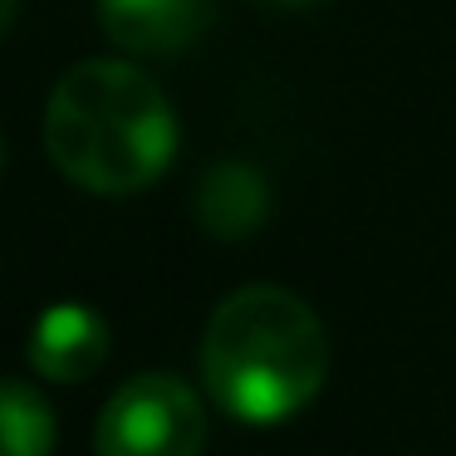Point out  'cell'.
Wrapping results in <instances>:
<instances>
[{
    "instance_id": "1",
    "label": "cell",
    "mask_w": 456,
    "mask_h": 456,
    "mask_svg": "<svg viewBox=\"0 0 456 456\" xmlns=\"http://www.w3.org/2000/svg\"><path fill=\"white\" fill-rule=\"evenodd\" d=\"M45 152L94 197L148 191L177 158V109L128 60H84L45 103Z\"/></svg>"
},
{
    "instance_id": "2",
    "label": "cell",
    "mask_w": 456,
    "mask_h": 456,
    "mask_svg": "<svg viewBox=\"0 0 456 456\" xmlns=\"http://www.w3.org/2000/svg\"><path fill=\"white\" fill-rule=\"evenodd\" d=\"M329 378V334L299 295L246 285L226 295L201 334V383L211 403L246 427L305 412Z\"/></svg>"
},
{
    "instance_id": "3",
    "label": "cell",
    "mask_w": 456,
    "mask_h": 456,
    "mask_svg": "<svg viewBox=\"0 0 456 456\" xmlns=\"http://www.w3.org/2000/svg\"><path fill=\"white\" fill-rule=\"evenodd\" d=\"M207 407L182 378L138 373L103 403L94 456H201Z\"/></svg>"
},
{
    "instance_id": "4",
    "label": "cell",
    "mask_w": 456,
    "mask_h": 456,
    "mask_svg": "<svg viewBox=\"0 0 456 456\" xmlns=\"http://www.w3.org/2000/svg\"><path fill=\"white\" fill-rule=\"evenodd\" d=\"M94 11L113 45L172 60L207 35L216 0H94Z\"/></svg>"
},
{
    "instance_id": "5",
    "label": "cell",
    "mask_w": 456,
    "mask_h": 456,
    "mask_svg": "<svg viewBox=\"0 0 456 456\" xmlns=\"http://www.w3.org/2000/svg\"><path fill=\"white\" fill-rule=\"evenodd\" d=\"M25 358L40 378L50 383H84L103 368L109 358V324H103L99 309L89 305H50L30 329V344H25Z\"/></svg>"
},
{
    "instance_id": "6",
    "label": "cell",
    "mask_w": 456,
    "mask_h": 456,
    "mask_svg": "<svg viewBox=\"0 0 456 456\" xmlns=\"http://www.w3.org/2000/svg\"><path fill=\"white\" fill-rule=\"evenodd\" d=\"M270 216V187L250 162H216L197 187V221L216 240H246Z\"/></svg>"
},
{
    "instance_id": "7",
    "label": "cell",
    "mask_w": 456,
    "mask_h": 456,
    "mask_svg": "<svg viewBox=\"0 0 456 456\" xmlns=\"http://www.w3.org/2000/svg\"><path fill=\"white\" fill-rule=\"evenodd\" d=\"M54 436V412L40 387L0 378V456H50Z\"/></svg>"
},
{
    "instance_id": "8",
    "label": "cell",
    "mask_w": 456,
    "mask_h": 456,
    "mask_svg": "<svg viewBox=\"0 0 456 456\" xmlns=\"http://www.w3.org/2000/svg\"><path fill=\"white\" fill-rule=\"evenodd\" d=\"M15 15H20V0H0V35L15 25Z\"/></svg>"
},
{
    "instance_id": "9",
    "label": "cell",
    "mask_w": 456,
    "mask_h": 456,
    "mask_svg": "<svg viewBox=\"0 0 456 456\" xmlns=\"http://www.w3.org/2000/svg\"><path fill=\"white\" fill-rule=\"evenodd\" d=\"M270 5H314V0H270Z\"/></svg>"
}]
</instances>
